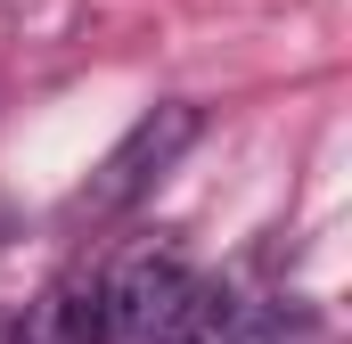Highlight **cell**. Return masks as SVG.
Masks as SVG:
<instances>
[{"instance_id":"obj_4","label":"cell","mask_w":352,"mask_h":344,"mask_svg":"<svg viewBox=\"0 0 352 344\" xmlns=\"http://www.w3.org/2000/svg\"><path fill=\"white\" fill-rule=\"evenodd\" d=\"M148 344H246V303H238L221 279H197V287L180 295V312Z\"/></svg>"},{"instance_id":"obj_3","label":"cell","mask_w":352,"mask_h":344,"mask_svg":"<svg viewBox=\"0 0 352 344\" xmlns=\"http://www.w3.org/2000/svg\"><path fill=\"white\" fill-rule=\"evenodd\" d=\"M16 344H107V287H98V270H66L33 303Z\"/></svg>"},{"instance_id":"obj_1","label":"cell","mask_w":352,"mask_h":344,"mask_svg":"<svg viewBox=\"0 0 352 344\" xmlns=\"http://www.w3.org/2000/svg\"><path fill=\"white\" fill-rule=\"evenodd\" d=\"M197 131H205V115L188 107V98H164V107H148L107 156H98V172H90L82 189H74V213H90V222H107V213H123V205H140L164 172L197 148Z\"/></svg>"},{"instance_id":"obj_2","label":"cell","mask_w":352,"mask_h":344,"mask_svg":"<svg viewBox=\"0 0 352 344\" xmlns=\"http://www.w3.org/2000/svg\"><path fill=\"white\" fill-rule=\"evenodd\" d=\"M98 287H107V336L148 344V336L180 312V295L197 287V270H188L180 246H131L123 262L98 270Z\"/></svg>"}]
</instances>
